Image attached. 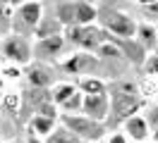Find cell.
<instances>
[{
	"mask_svg": "<svg viewBox=\"0 0 158 143\" xmlns=\"http://www.w3.org/2000/svg\"><path fill=\"white\" fill-rule=\"evenodd\" d=\"M144 69H146V74L158 76V53H153V55H148L144 60Z\"/></svg>",
	"mask_w": 158,
	"mask_h": 143,
	"instance_id": "21",
	"label": "cell"
},
{
	"mask_svg": "<svg viewBox=\"0 0 158 143\" xmlns=\"http://www.w3.org/2000/svg\"><path fill=\"white\" fill-rule=\"evenodd\" d=\"M81 114H86L94 122H103L110 114V98L106 93H96V95H84L81 103Z\"/></svg>",
	"mask_w": 158,
	"mask_h": 143,
	"instance_id": "7",
	"label": "cell"
},
{
	"mask_svg": "<svg viewBox=\"0 0 158 143\" xmlns=\"http://www.w3.org/2000/svg\"><path fill=\"white\" fill-rule=\"evenodd\" d=\"M74 7H77V0L74 2H60L58 7H55V17L62 26H74L77 24V14H74Z\"/></svg>",
	"mask_w": 158,
	"mask_h": 143,
	"instance_id": "16",
	"label": "cell"
},
{
	"mask_svg": "<svg viewBox=\"0 0 158 143\" xmlns=\"http://www.w3.org/2000/svg\"><path fill=\"white\" fill-rule=\"evenodd\" d=\"M84 95H96V93H106V84L101 81L98 76H81L74 84Z\"/></svg>",
	"mask_w": 158,
	"mask_h": 143,
	"instance_id": "17",
	"label": "cell"
},
{
	"mask_svg": "<svg viewBox=\"0 0 158 143\" xmlns=\"http://www.w3.org/2000/svg\"><path fill=\"white\" fill-rule=\"evenodd\" d=\"M12 143H27V141H12Z\"/></svg>",
	"mask_w": 158,
	"mask_h": 143,
	"instance_id": "31",
	"label": "cell"
},
{
	"mask_svg": "<svg viewBox=\"0 0 158 143\" xmlns=\"http://www.w3.org/2000/svg\"><path fill=\"white\" fill-rule=\"evenodd\" d=\"M146 122H148L151 129H156V126H158V107H151V110L146 112Z\"/></svg>",
	"mask_w": 158,
	"mask_h": 143,
	"instance_id": "23",
	"label": "cell"
},
{
	"mask_svg": "<svg viewBox=\"0 0 158 143\" xmlns=\"http://www.w3.org/2000/svg\"><path fill=\"white\" fill-rule=\"evenodd\" d=\"M43 19V5L41 0H27L22 2L19 7L12 10V34H22L24 31H36L39 22Z\"/></svg>",
	"mask_w": 158,
	"mask_h": 143,
	"instance_id": "2",
	"label": "cell"
},
{
	"mask_svg": "<svg viewBox=\"0 0 158 143\" xmlns=\"http://www.w3.org/2000/svg\"><path fill=\"white\" fill-rule=\"evenodd\" d=\"M137 41L139 46L144 48V50H156L158 48V29L156 24H151V22H144V24H137Z\"/></svg>",
	"mask_w": 158,
	"mask_h": 143,
	"instance_id": "11",
	"label": "cell"
},
{
	"mask_svg": "<svg viewBox=\"0 0 158 143\" xmlns=\"http://www.w3.org/2000/svg\"><path fill=\"white\" fill-rule=\"evenodd\" d=\"M60 122L65 124V129H69V131L77 136L79 141L81 138H86V141H96V138H101L103 136V126H101V122H94V119H89L86 114H60Z\"/></svg>",
	"mask_w": 158,
	"mask_h": 143,
	"instance_id": "5",
	"label": "cell"
},
{
	"mask_svg": "<svg viewBox=\"0 0 158 143\" xmlns=\"http://www.w3.org/2000/svg\"><path fill=\"white\" fill-rule=\"evenodd\" d=\"M0 143H2V138H0Z\"/></svg>",
	"mask_w": 158,
	"mask_h": 143,
	"instance_id": "32",
	"label": "cell"
},
{
	"mask_svg": "<svg viewBox=\"0 0 158 143\" xmlns=\"http://www.w3.org/2000/svg\"><path fill=\"white\" fill-rule=\"evenodd\" d=\"M36 38H50V36H58V34H62V24L58 22V17H46L43 14V19L39 22V26H36Z\"/></svg>",
	"mask_w": 158,
	"mask_h": 143,
	"instance_id": "13",
	"label": "cell"
},
{
	"mask_svg": "<svg viewBox=\"0 0 158 143\" xmlns=\"http://www.w3.org/2000/svg\"><path fill=\"white\" fill-rule=\"evenodd\" d=\"M74 93H77V86H74V84H67V81H62V84H55V86H53V91H50V100H53V105L62 107V105L67 103V100H69Z\"/></svg>",
	"mask_w": 158,
	"mask_h": 143,
	"instance_id": "14",
	"label": "cell"
},
{
	"mask_svg": "<svg viewBox=\"0 0 158 143\" xmlns=\"http://www.w3.org/2000/svg\"><path fill=\"white\" fill-rule=\"evenodd\" d=\"M98 17H101V26L115 38H134V34H137L134 19L127 17L120 10H103V12H98Z\"/></svg>",
	"mask_w": 158,
	"mask_h": 143,
	"instance_id": "3",
	"label": "cell"
},
{
	"mask_svg": "<svg viewBox=\"0 0 158 143\" xmlns=\"http://www.w3.org/2000/svg\"><path fill=\"white\" fill-rule=\"evenodd\" d=\"M22 2H27V0H10V7H19Z\"/></svg>",
	"mask_w": 158,
	"mask_h": 143,
	"instance_id": "27",
	"label": "cell"
},
{
	"mask_svg": "<svg viewBox=\"0 0 158 143\" xmlns=\"http://www.w3.org/2000/svg\"><path fill=\"white\" fill-rule=\"evenodd\" d=\"M98 67V57L81 50V53H74V55L62 62V69L67 74H91L94 69Z\"/></svg>",
	"mask_w": 158,
	"mask_h": 143,
	"instance_id": "8",
	"label": "cell"
},
{
	"mask_svg": "<svg viewBox=\"0 0 158 143\" xmlns=\"http://www.w3.org/2000/svg\"><path fill=\"white\" fill-rule=\"evenodd\" d=\"M0 53L7 57L15 65H29L31 57H34V48L29 46L27 36L22 34H7V36L0 41Z\"/></svg>",
	"mask_w": 158,
	"mask_h": 143,
	"instance_id": "6",
	"label": "cell"
},
{
	"mask_svg": "<svg viewBox=\"0 0 158 143\" xmlns=\"http://www.w3.org/2000/svg\"><path fill=\"white\" fill-rule=\"evenodd\" d=\"M53 129H55V119H53V117H43V114H36L29 124V131L41 136V138H46Z\"/></svg>",
	"mask_w": 158,
	"mask_h": 143,
	"instance_id": "18",
	"label": "cell"
},
{
	"mask_svg": "<svg viewBox=\"0 0 158 143\" xmlns=\"http://www.w3.org/2000/svg\"><path fill=\"white\" fill-rule=\"evenodd\" d=\"M156 29H158V26H156Z\"/></svg>",
	"mask_w": 158,
	"mask_h": 143,
	"instance_id": "33",
	"label": "cell"
},
{
	"mask_svg": "<svg viewBox=\"0 0 158 143\" xmlns=\"http://www.w3.org/2000/svg\"><path fill=\"white\" fill-rule=\"evenodd\" d=\"M27 79L34 88H48L53 84V72L46 65H31L29 72H27Z\"/></svg>",
	"mask_w": 158,
	"mask_h": 143,
	"instance_id": "12",
	"label": "cell"
},
{
	"mask_svg": "<svg viewBox=\"0 0 158 143\" xmlns=\"http://www.w3.org/2000/svg\"><path fill=\"white\" fill-rule=\"evenodd\" d=\"M139 107V98H137V88L132 84H120L115 86V93H113V110L115 114V122H125L127 117L137 114Z\"/></svg>",
	"mask_w": 158,
	"mask_h": 143,
	"instance_id": "4",
	"label": "cell"
},
{
	"mask_svg": "<svg viewBox=\"0 0 158 143\" xmlns=\"http://www.w3.org/2000/svg\"><path fill=\"white\" fill-rule=\"evenodd\" d=\"M46 143H79V138L69 131V129L60 126V129H53V131L46 136Z\"/></svg>",
	"mask_w": 158,
	"mask_h": 143,
	"instance_id": "19",
	"label": "cell"
},
{
	"mask_svg": "<svg viewBox=\"0 0 158 143\" xmlns=\"http://www.w3.org/2000/svg\"><path fill=\"white\" fill-rule=\"evenodd\" d=\"M0 5H10V0H0Z\"/></svg>",
	"mask_w": 158,
	"mask_h": 143,
	"instance_id": "30",
	"label": "cell"
},
{
	"mask_svg": "<svg viewBox=\"0 0 158 143\" xmlns=\"http://www.w3.org/2000/svg\"><path fill=\"white\" fill-rule=\"evenodd\" d=\"M27 143H46V141H43L41 136H36V133H31V131H29V138H27Z\"/></svg>",
	"mask_w": 158,
	"mask_h": 143,
	"instance_id": "26",
	"label": "cell"
},
{
	"mask_svg": "<svg viewBox=\"0 0 158 143\" xmlns=\"http://www.w3.org/2000/svg\"><path fill=\"white\" fill-rule=\"evenodd\" d=\"M81 103H84V93L77 88V93H74L67 103L62 105V112H65V114H77V112H81Z\"/></svg>",
	"mask_w": 158,
	"mask_h": 143,
	"instance_id": "20",
	"label": "cell"
},
{
	"mask_svg": "<svg viewBox=\"0 0 158 143\" xmlns=\"http://www.w3.org/2000/svg\"><path fill=\"white\" fill-rule=\"evenodd\" d=\"M151 138H153V143H158V126L153 129V133H151Z\"/></svg>",
	"mask_w": 158,
	"mask_h": 143,
	"instance_id": "29",
	"label": "cell"
},
{
	"mask_svg": "<svg viewBox=\"0 0 158 143\" xmlns=\"http://www.w3.org/2000/svg\"><path fill=\"white\" fill-rule=\"evenodd\" d=\"M67 41L72 46H77L79 50H86V53H96L106 41H110V34L103 26L96 24H74L67 29Z\"/></svg>",
	"mask_w": 158,
	"mask_h": 143,
	"instance_id": "1",
	"label": "cell"
},
{
	"mask_svg": "<svg viewBox=\"0 0 158 143\" xmlns=\"http://www.w3.org/2000/svg\"><path fill=\"white\" fill-rule=\"evenodd\" d=\"M144 14H146L148 22H158V2H151V5H144Z\"/></svg>",
	"mask_w": 158,
	"mask_h": 143,
	"instance_id": "22",
	"label": "cell"
},
{
	"mask_svg": "<svg viewBox=\"0 0 158 143\" xmlns=\"http://www.w3.org/2000/svg\"><path fill=\"white\" fill-rule=\"evenodd\" d=\"M108 143H127V133H110Z\"/></svg>",
	"mask_w": 158,
	"mask_h": 143,
	"instance_id": "24",
	"label": "cell"
},
{
	"mask_svg": "<svg viewBox=\"0 0 158 143\" xmlns=\"http://www.w3.org/2000/svg\"><path fill=\"white\" fill-rule=\"evenodd\" d=\"M65 43H67V38L62 36V34L50 36V38H41L39 43H36V48H34V55H39V57H55V55L62 53Z\"/></svg>",
	"mask_w": 158,
	"mask_h": 143,
	"instance_id": "10",
	"label": "cell"
},
{
	"mask_svg": "<svg viewBox=\"0 0 158 143\" xmlns=\"http://www.w3.org/2000/svg\"><path fill=\"white\" fill-rule=\"evenodd\" d=\"M5 107H7V110H15V107H17V95H7V98H5Z\"/></svg>",
	"mask_w": 158,
	"mask_h": 143,
	"instance_id": "25",
	"label": "cell"
},
{
	"mask_svg": "<svg viewBox=\"0 0 158 143\" xmlns=\"http://www.w3.org/2000/svg\"><path fill=\"white\" fill-rule=\"evenodd\" d=\"M74 14H77V24H94L98 19V10L91 2H86V0H77Z\"/></svg>",
	"mask_w": 158,
	"mask_h": 143,
	"instance_id": "15",
	"label": "cell"
},
{
	"mask_svg": "<svg viewBox=\"0 0 158 143\" xmlns=\"http://www.w3.org/2000/svg\"><path fill=\"white\" fill-rule=\"evenodd\" d=\"M125 133H127L129 138H134V141H146L148 136H151V126H148L146 117H141V114H132L125 119Z\"/></svg>",
	"mask_w": 158,
	"mask_h": 143,
	"instance_id": "9",
	"label": "cell"
},
{
	"mask_svg": "<svg viewBox=\"0 0 158 143\" xmlns=\"http://www.w3.org/2000/svg\"><path fill=\"white\" fill-rule=\"evenodd\" d=\"M139 5H141V7H144V5H151V2H158V0H137Z\"/></svg>",
	"mask_w": 158,
	"mask_h": 143,
	"instance_id": "28",
	"label": "cell"
}]
</instances>
